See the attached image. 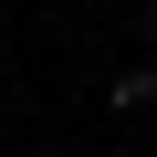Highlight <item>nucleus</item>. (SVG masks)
Segmentation results:
<instances>
[{
    "label": "nucleus",
    "instance_id": "obj_1",
    "mask_svg": "<svg viewBox=\"0 0 157 157\" xmlns=\"http://www.w3.org/2000/svg\"><path fill=\"white\" fill-rule=\"evenodd\" d=\"M105 94H115L126 115H136V105H157V63H126V73H115V84H105Z\"/></svg>",
    "mask_w": 157,
    "mask_h": 157
},
{
    "label": "nucleus",
    "instance_id": "obj_2",
    "mask_svg": "<svg viewBox=\"0 0 157 157\" xmlns=\"http://www.w3.org/2000/svg\"><path fill=\"white\" fill-rule=\"evenodd\" d=\"M147 32H157V0H147Z\"/></svg>",
    "mask_w": 157,
    "mask_h": 157
}]
</instances>
